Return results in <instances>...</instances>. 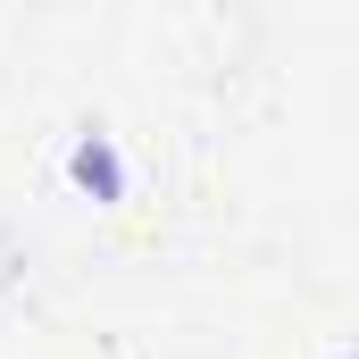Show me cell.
<instances>
[{
  "mask_svg": "<svg viewBox=\"0 0 359 359\" xmlns=\"http://www.w3.org/2000/svg\"><path fill=\"white\" fill-rule=\"evenodd\" d=\"M343 359H351V351H343Z\"/></svg>",
  "mask_w": 359,
  "mask_h": 359,
  "instance_id": "7a4b0ae2",
  "label": "cell"
},
{
  "mask_svg": "<svg viewBox=\"0 0 359 359\" xmlns=\"http://www.w3.org/2000/svg\"><path fill=\"white\" fill-rule=\"evenodd\" d=\"M76 184H84V192H100V201H109V192L126 184V168H117V151H109L100 134H92V142H76Z\"/></svg>",
  "mask_w": 359,
  "mask_h": 359,
  "instance_id": "6da1fadb",
  "label": "cell"
}]
</instances>
